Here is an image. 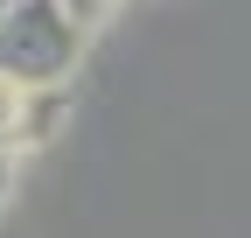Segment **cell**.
<instances>
[{
  "label": "cell",
  "mask_w": 251,
  "mask_h": 238,
  "mask_svg": "<svg viewBox=\"0 0 251 238\" xmlns=\"http://www.w3.org/2000/svg\"><path fill=\"white\" fill-rule=\"evenodd\" d=\"M84 28L56 7V0H7L0 7V77L28 84V91H63L70 70L84 63Z\"/></svg>",
  "instance_id": "1"
},
{
  "label": "cell",
  "mask_w": 251,
  "mask_h": 238,
  "mask_svg": "<svg viewBox=\"0 0 251 238\" xmlns=\"http://www.w3.org/2000/svg\"><path fill=\"white\" fill-rule=\"evenodd\" d=\"M63 119V91H28V84L0 77V154H28V147H42Z\"/></svg>",
  "instance_id": "2"
},
{
  "label": "cell",
  "mask_w": 251,
  "mask_h": 238,
  "mask_svg": "<svg viewBox=\"0 0 251 238\" xmlns=\"http://www.w3.org/2000/svg\"><path fill=\"white\" fill-rule=\"evenodd\" d=\"M56 7L70 14V21L84 28V35H98V28H105V21L119 14V0H56Z\"/></svg>",
  "instance_id": "3"
},
{
  "label": "cell",
  "mask_w": 251,
  "mask_h": 238,
  "mask_svg": "<svg viewBox=\"0 0 251 238\" xmlns=\"http://www.w3.org/2000/svg\"><path fill=\"white\" fill-rule=\"evenodd\" d=\"M7 196H14V154H0V210H7Z\"/></svg>",
  "instance_id": "4"
},
{
  "label": "cell",
  "mask_w": 251,
  "mask_h": 238,
  "mask_svg": "<svg viewBox=\"0 0 251 238\" xmlns=\"http://www.w3.org/2000/svg\"><path fill=\"white\" fill-rule=\"evenodd\" d=\"M0 7H7V0H0Z\"/></svg>",
  "instance_id": "5"
}]
</instances>
